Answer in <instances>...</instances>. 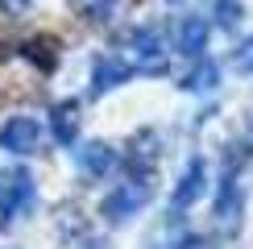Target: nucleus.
I'll return each instance as SVG.
<instances>
[{
    "label": "nucleus",
    "instance_id": "f257e3e1",
    "mask_svg": "<svg viewBox=\"0 0 253 249\" xmlns=\"http://www.w3.org/2000/svg\"><path fill=\"white\" fill-rule=\"evenodd\" d=\"M34 204H38V183H34V174L25 166L0 170V228L13 224L17 216L34 212Z\"/></svg>",
    "mask_w": 253,
    "mask_h": 249
},
{
    "label": "nucleus",
    "instance_id": "f03ea898",
    "mask_svg": "<svg viewBox=\"0 0 253 249\" xmlns=\"http://www.w3.org/2000/svg\"><path fill=\"white\" fill-rule=\"evenodd\" d=\"M125 54H129L133 71L141 75H162L166 71V38L158 25H141L125 38Z\"/></svg>",
    "mask_w": 253,
    "mask_h": 249
},
{
    "label": "nucleus",
    "instance_id": "7ed1b4c3",
    "mask_svg": "<svg viewBox=\"0 0 253 249\" xmlns=\"http://www.w3.org/2000/svg\"><path fill=\"white\" fill-rule=\"evenodd\" d=\"M145 204H150V174H137V179H129L125 187H117L112 195H104L100 216L108 224H125V220H133Z\"/></svg>",
    "mask_w": 253,
    "mask_h": 249
},
{
    "label": "nucleus",
    "instance_id": "20e7f679",
    "mask_svg": "<svg viewBox=\"0 0 253 249\" xmlns=\"http://www.w3.org/2000/svg\"><path fill=\"white\" fill-rule=\"evenodd\" d=\"M204 187H208V166H204V158H191L183 166V174H178L174 191H170V212H187L191 204H199Z\"/></svg>",
    "mask_w": 253,
    "mask_h": 249
},
{
    "label": "nucleus",
    "instance_id": "39448f33",
    "mask_svg": "<svg viewBox=\"0 0 253 249\" xmlns=\"http://www.w3.org/2000/svg\"><path fill=\"white\" fill-rule=\"evenodd\" d=\"M237 166H241V154H233L228 174H224V183H220V200H216V216H220V224H228V228L241 220V208H245V191H241Z\"/></svg>",
    "mask_w": 253,
    "mask_h": 249
},
{
    "label": "nucleus",
    "instance_id": "423d86ee",
    "mask_svg": "<svg viewBox=\"0 0 253 249\" xmlns=\"http://www.w3.org/2000/svg\"><path fill=\"white\" fill-rule=\"evenodd\" d=\"M133 62L129 58H112V54H100L96 62H91V96H104V91L121 87L125 79H133Z\"/></svg>",
    "mask_w": 253,
    "mask_h": 249
},
{
    "label": "nucleus",
    "instance_id": "0eeeda50",
    "mask_svg": "<svg viewBox=\"0 0 253 249\" xmlns=\"http://www.w3.org/2000/svg\"><path fill=\"white\" fill-rule=\"evenodd\" d=\"M38 141H42V124L34 117H13L0 129V150H8V154H34Z\"/></svg>",
    "mask_w": 253,
    "mask_h": 249
},
{
    "label": "nucleus",
    "instance_id": "6e6552de",
    "mask_svg": "<svg viewBox=\"0 0 253 249\" xmlns=\"http://www.w3.org/2000/svg\"><path fill=\"white\" fill-rule=\"evenodd\" d=\"M75 162L83 174H91V179H100V174H108L112 166H117V150H112L108 141H87L75 150Z\"/></svg>",
    "mask_w": 253,
    "mask_h": 249
},
{
    "label": "nucleus",
    "instance_id": "1a4fd4ad",
    "mask_svg": "<svg viewBox=\"0 0 253 249\" xmlns=\"http://www.w3.org/2000/svg\"><path fill=\"white\" fill-rule=\"evenodd\" d=\"M208 46V21L204 17H183L174 29V50H183L187 58H199Z\"/></svg>",
    "mask_w": 253,
    "mask_h": 249
},
{
    "label": "nucleus",
    "instance_id": "9d476101",
    "mask_svg": "<svg viewBox=\"0 0 253 249\" xmlns=\"http://www.w3.org/2000/svg\"><path fill=\"white\" fill-rule=\"evenodd\" d=\"M50 124H54L58 145H75V137H79V100H62V104H54Z\"/></svg>",
    "mask_w": 253,
    "mask_h": 249
},
{
    "label": "nucleus",
    "instance_id": "9b49d317",
    "mask_svg": "<svg viewBox=\"0 0 253 249\" xmlns=\"http://www.w3.org/2000/svg\"><path fill=\"white\" fill-rule=\"evenodd\" d=\"M21 54L34 62L38 71H54L58 67V42L54 38H29L25 46H21Z\"/></svg>",
    "mask_w": 253,
    "mask_h": 249
},
{
    "label": "nucleus",
    "instance_id": "f8f14e48",
    "mask_svg": "<svg viewBox=\"0 0 253 249\" xmlns=\"http://www.w3.org/2000/svg\"><path fill=\"white\" fill-rule=\"evenodd\" d=\"M216 62H208L204 54H199V62H195V71H187V79H183V87L187 91H212L216 87Z\"/></svg>",
    "mask_w": 253,
    "mask_h": 249
},
{
    "label": "nucleus",
    "instance_id": "ddd939ff",
    "mask_svg": "<svg viewBox=\"0 0 253 249\" xmlns=\"http://www.w3.org/2000/svg\"><path fill=\"white\" fill-rule=\"evenodd\" d=\"M233 71H237V75H245V79H253V38H245L233 50Z\"/></svg>",
    "mask_w": 253,
    "mask_h": 249
},
{
    "label": "nucleus",
    "instance_id": "4468645a",
    "mask_svg": "<svg viewBox=\"0 0 253 249\" xmlns=\"http://www.w3.org/2000/svg\"><path fill=\"white\" fill-rule=\"evenodd\" d=\"M174 249H208V237H199V233H191V237H183Z\"/></svg>",
    "mask_w": 253,
    "mask_h": 249
}]
</instances>
